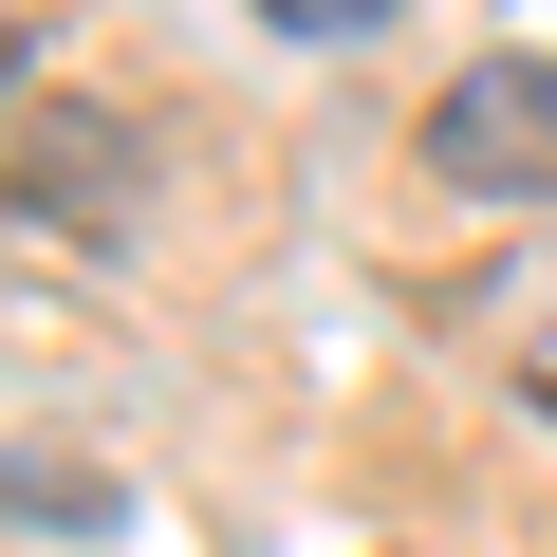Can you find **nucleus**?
<instances>
[{"instance_id": "1", "label": "nucleus", "mask_w": 557, "mask_h": 557, "mask_svg": "<svg viewBox=\"0 0 557 557\" xmlns=\"http://www.w3.org/2000/svg\"><path fill=\"white\" fill-rule=\"evenodd\" d=\"M428 186L539 205V186H557V57H465V75L428 94Z\"/></svg>"}, {"instance_id": "2", "label": "nucleus", "mask_w": 557, "mask_h": 557, "mask_svg": "<svg viewBox=\"0 0 557 557\" xmlns=\"http://www.w3.org/2000/svg\"><path fill=\"white\" fill-rule=\"evenodd\" d=\"M260 20H298V38H372L391 0H260Z\"/></svg>"}, {"instance_id": "3", "label": "nucleus", "mask_w": 557, "mask_h": 557, "mask_svg": "<svg viewBox=\"0 0 557 557\" xmlns=\"http://www.w3.org/2000/svg\"><path fill=\"white\" fill-rule=\"evenodd\" d=\"M520 409H539V428H557V317H539V335H520Z\"/></svg>"}]
</instances>
